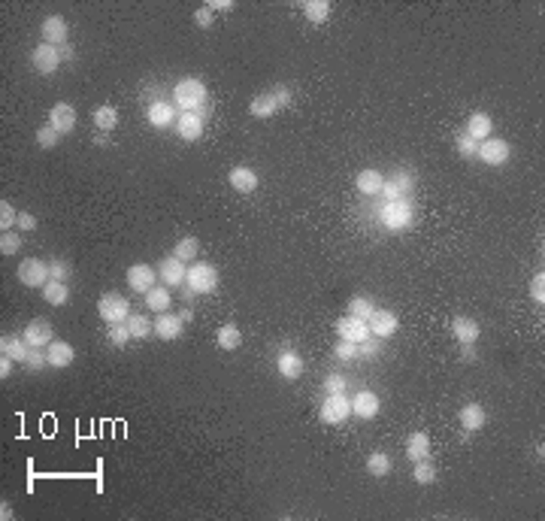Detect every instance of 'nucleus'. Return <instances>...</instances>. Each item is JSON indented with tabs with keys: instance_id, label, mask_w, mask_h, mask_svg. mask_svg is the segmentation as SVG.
<instances>
[{
	"instance_id": "31",
	"label": "nucleus",
	"mask_w": 545,
	"mask_h": 521,
	"mask_svg": "<svg viewBox=\"0 0 545 521\" xmlns=\"http://www.w3.org/2000/svg\"><path fill=\"white\" fill-rule=\"evenodd\" d=\"M491 127H494V125H491V116H488V112H473V116L467 118V134H470L476 143L488 140V137H491Z\"/></svg>"
},
{
	"instance_id": "19",
	"label": "nucleus",
	"mask_w": 545,
	"mask_h": 521,
	"mask_svg": "<svg viewBox=\"0 0 545 521\" xmlns=\"http://www.w3.org/2000/svg\"><path fill=\"white\" fill-rule=\"evenodd\" d=\"M452 334H454V340H458L461 345H476L479 343V321H473L467 316H458L452 321Z\"/></svg>"
},
{
	"instance_id": "42",
	"label": "nucleus",
	"mask_w": 545,
	"mask_h": 521,
	"mask_svg": "<svg viewBox=\"0 0 545 521\" xmlns=\"http://www.w3.org/2000/svg\"><path fill=\"white\" fill-rule=\"evenodd\" d=\"M58 143H61V134L52 125H43L37 130V146H40V149H55Z\"/></svg>"
},
{
	"instance_id": "56",
	"label": "nucleus",
	"mask_w": 545,
	"mask_h": 521,
	"mask_svg": "<svg viewBox=\"0 0 545 521\" xmlns=\"http://www.w3.org/2000/svg\"><path fill=\"white\" fill-rule=\"evenodd\" d=\"M13 376V358H6V355H0V379H10Z\"/></svg>"
},
{
	"instance_id": "2",
	"label": "nucleus",
	"mask_w": 545,
	"mask_h": 521,
	"mask_svg": "<svg viewBox=\"0 0 545 521\" xmlns=\"http://www.w3.org/2000/svg\"><path fill=\"white\" fill-rule=\"evenodd\" d=\"M412 219H415V206L409 201H388L379 210V221H382V228H388V231L409 228Z\"/></svg>"
},
{
	"instance_id": "58",
	"label": "nucleus",
	"mask_w": 545,
	"mask_h": 521,
	"mask_svg": "<svg viewBox=\"0 0 545 521\" xmlns=\"http://www.w3.org/2000/svg\"><path fill=\"white\" fill-rule=\"evenodd\" d=\"M463 361H476V345H461Z\"/></svg>"
},
{
	"instance_id": "47",
	"label": "nucleus",
	"mask_w": 545,
	"mask_h": 521,
	"mask_svg": "<svg viewBox=\"0 0 545 521\" xmlns=\"http://www.w3.org/2000/svg\"><path fill=\"white\" fill-rule=\"evenodd\" d=\"M530 300L536 303V306H542V303H545V273L542 270L530 279Z\"/></svg>"
},
{
	"instance_id": "40",
	"label": "nucleus",
	"mask_w": 545,
	"mask_h": 521,
	"mask_svg": "<svg viewBox=\"0 0 545 521\" xmlns=\"http://www.w3.org/2000/svg\"><path fill=\"white\" fill-rule=\"evenodd\" d=\"M376 312V306L367 297H351L348 300V316H355V318H364V321H370V316Z\"/></svg>"
},
{
	"instance_id": "1",
	"label": "nucleus",
	"mask_w": 545,
	"mask_h": 521,
	"mask_svg": "<svg viewBox=\"0 0 545 521\" xmlns=\"http://www.w3.org/2000/svg\"><path fill=\"white\" fill-rule=\"evenodd\" d=\"M173 100H176V107H179V109H185V112H197V109L206 103V85L200 82V79H194V76H188V79L176 82V88H173Z\"/></svg>"
},
{
	"instance_id": "12",
	"label": "nucleus",
	"mask_w": 545,
	"mask_h": 521,
	"mask_svg": "<svg viewBox=\"0 0 545 521\" xmlns=\"http://www.w3.org/2000/svg\"><path fill=\"white\" fill-rule=\"evenodd\" d=\"M337 334L339 340H348V343H364L370 336V325L364 318H355V316H346L337 321Z\"/></svg>"
},
{
	"instance_id": "51",
	"label": "nucleus",
	"mask_w": 545,
	"mask_h": 521,
	"mask_svg": "<svg viewBox=\"0 0 545 521\" xmlns=\"http://www.w3.org/2000/svg\"><path fill=\"white\" fill-rule=\"evenodd\" d=\"M194 24H197V28H213V24H215V13L204 3V6H200V10L194 13Z\"/></svg>"
},
{
	"instance_id": "37",
	"label": "nucleus",
	"mask_w": 545,
	"mask_h": 521,
	"mask_svg": "<svg viewBox=\"0 0 545 521\" xmlns=\"http://www.w3.org/2000/svg\"><path fill=\"white\" fill-rule=\"evenodd\" d=\"M367 470H370V476H388L391 473V458L385 455V451H373L370 458H367Z\"/></svg>"
},
{
	"instance_id": "18",
	"label": "nucleus",
	"mask_w": 545,
	"mask_h": 521,
	"mask_svg": "<svg viewBox=\"0 0 545 521\" xmlns=\"http://www.w3.org/2000/svg\"><path fill=\"white\" fill-rule=\"evenodd\" d=\"M458 419H461V428H463V430H467V433H476V430L485 428L488 412H485V406H482V403H467V406H461Z\"/></svg>"
},
{
	"instance_id": "44",
	"label": "nucleus",
	"mask_w": 545,
	"mask_h": 521,
	"mask_svg": "<svg viewBox=\"0 0 545 521\" xmlns=\"http://www.w3.org/2000/svg\"><path fill=\"white\" fill-rule=\"evenodd\" d=\"M454 146H458V152L463 155V158H473V155L479 152V143L473 140V137L467 134V130H461V134L454 137Z\"/></svg>"
},
{
	"instance_id": "52",
	"label": "nucleus",
	"mask_w": 545,
	"mask_h": 521,
	"mask_svg": "<svg viewBox=\"0 0 545 521\" xmlns=\"http://www.w3.org/2000/svg\"><path fill=\"white\" fill-rule=\"evenodd\" d=\"M272 94H276V100H279V109H285V107H291V100H294V94L288 85H272L270 88Z\"/></svg>"
},
{
	"instance_id": "4",
	"label": "nucleus",
	"mask_w": 545,
	"mask_h": 521,
	"mask_svg": "<svg viewBox=\"0 0 545 521\" xmlns=\"http://www.w3.org/2000/svg\"><path fill=\"white\" fill-rule=\"evenodd\" d=\"M130 303L121 297V294L116 291H109V294H103V297L98 300V312H100V318L107 321V325H125L128 316H130Z\"/></svg>"
},
{
	"instance_id": "3",
	"label": "nucleus",
	"mask_w": 545,
	"mask_h": 521,
	"mask_svg": "<svg viewBox=\"0 0 545 521\" xmlns=\"http://www.w3.org/2000/svg\"><path fill=\"white\" fill-rule=\"evenodd\" d=\"M185 282H188V291L191 294H209V291H215V285H218V270H215L213 264H204V260H197V264L188 267Z\"/></svg>"
},
{
	"instance_id": "8",
	"label": "nucleus",
	"mask_w": 545,
	"mask_h": 521,
	"mask_svg": "<svg viewBox=\"0 0 545 521\" xmlns=\"http://www.w3.org/2000/svg\"><path fill=\"white\" fill-rule=\"evenodd\" d=\"M31 61H33V70L37 73H43V76H49V73H55L58 67H61V49L58 46H49V42H40L37 49H33V55H31Z\"/></svg>"
},
{
	"instance_id": "55",
	"label": "nucleus",
	"mask_w": 545,
	"mask_h": 521,
	"mask_svg": "<svg viewBox=\"0 0 545 521\" xmlns=\"http://www.w3.org/2000/svg\"><path fill=\"white\" fill-rule=\"evenodd\" d=\"M206 6H209V10H213V13H231L236 3H233V0H209Z\"/></svg>"
},
{
	"instance_id": "25",
	"label": "nucleus",
	"mask_w": 545,
	"mask_h": 521,
	"mask_svg": "<svg viewBox=\"0 0 545 521\" xmlns=\"http://www.w3.org/2000/svg\"><path fill=\"white\" fill-rule=\"evenodd\" d=\"M40 291H43V300H46L49 306H64V303L70 300V285L58 282V279H49Z\"/></svg>"
},
{
	"instance_id": "38",
	"label": "nucleus",
	"mask_w": 545,
	"mask_h": 521,
	"mask_svg": "<svg viewBox=\"0 0 545 521\" xmlns=\"http://www.w3.org/2000/svg\"><path fill=\"white\" fill-rule=\"evenodd\" d=\"M94 125L100 130H112L118 125V109L116 107H98L94 109Z\"/></svg>"
},
{
	"instance_id": "24",
	"label": "nucleus",
	"mask_w": 545,
	"mask_h": 521,
	"mask_svg": "<svg viewBox=\"0 0 545 521\" xmlns=\"http://www.w3.org/2000/svg\"><path fill=\"white\" fill-rule=\"evenodd\" d=\"M176 121V107L173 103H164V100H158V103H152L148 107V125L152 127H170Z\"/></svg>"
},
{
	"instance_id": "17",
	"label": "nucleus",
	"mask_w": 545,
	"mask_h": 521,
	"mask_svg": "<svg viewBox=\"0 0 545 521\" xmlns=\"http://www.w3.org/2000/svg\"><path fill=\"white\" fill-rule=\"evenodd\" d=\"M49 125L55 127L61 137L70 134V130L76 127V109L70 107V103H55V107H52V112H49Z\"/></svg>"
},
{
	"instance_id": "22",
	"label": "nucleus",
	"mask_w": 545,
	"mask_h": 521,
	"mask_svg": "<svg viewBox=\"0 0 545 521\" xmlns=\"http://www.w3.org/2000/svg\"><path fill=\"white\" fill-rule=\"evenodd\" d=\"M227 182H231V188L240 191V194H252V191L258 188V173H254L252 167H233Z\"/></svg>"
},
{
	"instance_id": "59",
	"label": "nucleus",
	"mask_w": 545,
	"mask_h": 521,
	"mask_svg": "<svg viewBox=\"0 0 545 521\" xmlns=\"http://www.w3.org/2000/svg\"><path fill=\"white\" fill-rule=\"evenodd\" d=\"M61 58H73V49H70V46H61Z\"/></svg>"
},
{
	"instance_id": "16",
	"label": "nucleus",
	"mask_w": 545,
	"mask_h": 521,
	"mask_svg": "<svg viewBox=\"0 0 545 521\" xmlns=\"http://www.w3.org/2000/svg\"><path fill=\"white\" fill-rule=\"evenodd\" d=\"M158 276L164 279V285H182L188 276V267H185V260H179L176 255H167L161 260V267H158Z\"/></svg>"
},
{
	"instance_id": "49",
	"label": "nucleus",
	"mask_w": 545,
	"mask_h": 521,
	"mask_svg": "<svg viewBox=\"0 0 545 521\" xmlns=\"http://www.w3.org/2000/svg\"><path fill=\"white\" fill-rule=\"evenodd\" d=\"M346 376H339V373H330L328 379H324V391H328V394H346Z\"/></svg>"
},
{
	"instance_id": "5",
	"label": "nucleus",
	"mask_w": 545,
	"mask_h": 521,
	"mask_svg": "<svg viewBox=\"0 0 545 521\" xmlns=\"http://www.w3.org/2000/svg\"><path fill=\"white\" fill-rule=\"evenodd\" d=\"M19 282L22 285H28V288H43L49 279H52V273H49V264L46 260H40V258H28V260H22L19 264Z\"/></svg>"
},
{
	"instance_id": "20",
	"label": "nucleus",
	"mask_w": 545,
	"mask_h": 521,
	"mask_svg": "<svg viewBox=\"0 0 545 521\" xmlns=\"http://www.w3.org/2000/svg\"><path fill=\"white\" fill-rule=\"evenodd\" d=\"M351 415H358V419L370 421L379 415V397L373 394V391H360V394L351 401Z\"/></svg>"
},
{
	"instance_id": "54",
	"label": "nucleus",
	"mask_w": 545,
	"mask_h": 521,
	"mask_svg": "<svg viewBox=\"0 0 545 521\" xmlns=\"http://www.w3.org/2000/svg\"><path fill=\"white\" fill-rule=\"evenodd\" d=\"M19 231H37V215L33 212H19V224H15Z\"/></svg>"
},
{
	"instance_id": "27",
	"label": "nucleus",
	"mask_w": 545,
	"mask_h": 521,
	"mask_svg": "<svg viewBox=\"0 0 545 521\" xmlns=\"http://www.w3.org/2000/svg\"><path fill=\"white\" fill-rule=\"evenodd\" d=\"M146 297V306L152 309V312H167L173 306V294H170V285H155L148 294H143Z\"/></svg>"
},
{
	"instance_id": "60",
	"label": "nucleus",
	"mask_w": 545,
	"mask_h": 521,
	"mask_svg": "<svg viewBox=\"0 0 545 521\" xmlns=\"http://www.w3.org/2000/svg\"><path fill=\"white\" fill-rule=\"evenodd\" d=\"M191 316H194L191 309H182V312H179V318H182V321H191Z\"/></svg>"
},
{
	"instance_id": "33",
	"label": "nucleus",
	"mask_w": 545,
	"mask_h": 521,
	"mask_svg": "<svg viewBox=\"0 0 545 521\" xmlns=\"http://www.w3.org/2000/svg\"><path fill=\"white\" fill-rule=\"evenodd\" d=\"M128 331L134 340H146V336H152L155 331V325H152V318L143 316V312H130L128 316Z\"/></svg>"
},
{
	"instance_id": "28",
	"label": "nucleus",
	"mask_w": 545,
	"mask_h": 521,
	"mask_svg": "<svg viewBox=\"0 0 545 521\" xmlns=\"http://www.w3.org/2000/svg\"><path fill=\"white\" fill-rule=\"evenodd\" d=\"M0 355H6V358H13V361H28L31 345L24 343V336H3V340H0Z\"/></svg>"
},
{
	"instance_id": "26",
	"label": "nucleus",
	"mask_w": 545,
	"mask_h": 521,
	"mask_svg": "<svg viewBox=\"0 0 545 521\" xmlns=\"http://www.w3.org/2000/svg\"><path fill=\"white\" fill-rule=\"evenodd\" d=\"M430 455V437L424 430H415V433H409V440H406V458L412 464L421 461V458H427Z\"/></svg>"
},
{
	"instance_id": "15",
	"label": "nucleus",
	"mask_w": 545,
	"mask_h": 521,
	"mask_svg": "<svg viewBox=\"0 0 545 521\" xmlns=\"http://www.w3.org/2000/svg\"><path fill=\"white\" fill-rule=\"evenodd\" d=\"M176 130H179V137L188 143L200 140V137H204V116H200V112H182V116L176 118Z\"/></svg>"
},
{
	"instance_id": "13",
	"label": "nucleus",
	"mask_w": 545,
	"mask_h": 521,
	"mask_svg": "<svg viewBox=\"0 0 545 521\" xmlns=\"http://www.w3.org/2000/svg\"><path fill=\"white\" fill-rule=\"evenodd\" d=\"M367 325H370V334H373V336H379V340H388V336L397 334L400 321H397V316H394V312H388V309H376Z\"/></svg>"
},
{
	"instance_id": "11",
	"label": "nucleus",
	"mask_w": 545,
	"mask_h": 521,
	"mask_svg": "<svg viewBox=\"0 0 545 521\" xmlns=\"http://www.w3.org/2000/svg\"><path fill=\"white\" fill-rule=\"evenodd\" d=\"M43 40L49 42V46H67V37H70V28H67V22H64V15H46L43 19Z\"/></svg>"
},
{
	"instance_id": "48",
	"label": "nucleus",
	"mask_w": 545,
	"mask_h": 521,
	"mask_svg": "<svg viewBox=\"0 0 545 521\" xmlns=\"http://www.w3.org/2000/svg\"><path fill=\"white\" fill-rule=\"evenodd\" d=\"M379 352H382L379 336H376V340H370V336H367L364 343H358V358H376Z\"/></svg>"
},
{
	"instance_id": "23",
	"label": "nucleus",
	"mask_w": 545,
	"mask_h": 521,
	"mask_svg": "<svg viewBox=\"0 0 545 521\" xmlns=\"http://www.w3.org/2000/svg\"><path fill=\"white\" fill-rule=\"evenodd\" d=\"M46 358H49V367H55V370H64L73 364L76 358V352H73V345L64 343V340H55L49 345V352H46Z\"/></svg>"
},
{
	"instance_id": "50",
	"label": "nucleus",
	"mask_w": 545,
	"mask_h": 521,
	"mask_svg": "<svg viewBox=\"0 0 545 521\" xmlns=\"http://www.w3.org/2000/svg\"><path fill=\"white\" fill-rule=\"evenodd\" d=\"M333 355H337L339 361H351V358H358V343L339 340V343H337V349H333Z\"/></svg>"
},
{
	"instance_id": "57",
	"label": "nucleus",
	"mask_w": 545,
	"mask_h": 521,
	"mask_svg": "<svg viewBox=\"0 0 545 521\" xmlns=\"http://www.w3.org/2000/svg\"><path fill=\"white\" fill-rule=\"evenodd\" d=\"M0 518H3V521H10V518H15V512H13V506H10V503H0Z\"/></svg>"
},
{
	"instance_id": "45",
	"label": "nucleus",
	"mask_w": 545,
	"mask_h": 521,
	"mask_svg": "<svg viewBox=\"0 0 545 521\" xmlns=\"http://www.w3.org/2000/svg\"><path fill=\"white\" fill-rule=\"evenodd\" d=\"M128 340H134L130 331H128V321H125V325H109V343L116 345V349H125Z\"/></svg>"
},
{
	"instance_id": "46",
	"label": "nucleus",
	"mask_w": 545,
	"mask_h": 521,
	"mask_svg": "<svg viewBox=\"0 0 545 521\" xmlns=\"http://www.w3.org/2000/svg\"><path fill=\"white\" fill-rule=\"evenodd\" d=\"M0 251L3 255H19L22 251V237L15 231H6L3 237H0Z\"/></svg>"
},
{
	"instance_id": "10",
	"label": "nucleus",
	"mask_w": 545,
	"mask_h": 521,
	"mask_svg": "<svg viewBox=\"0 0 545 521\" xmlns=\"http://www.w3.org/2000/svg\"><path fill=\"white\" fill-rule=\"evenodd\" d=\"M155 279H158V270H152V264H134V267H128V285H130V291L148 294V291L155 288Z\"/></svg>"
},
{
	"instance_id": "34",
	"label": "nucleus",
	"mask_w": 545,
	"mask_h": 521,
	"mask_svg": "<svg viewBox=\"0 0 545 521\" xmlns=\"http://www.w3.org/2000/svg\"><path fill=\"white\" fill-rule=\"evenodd\" d=\"M409 188H412V179L406 173H397V176L382 185V194H385V201H403V191H409Z\"/></svg>"
},
{
	"instance_id": "7",
	"label": "nucleus",
	"mask_w": 545,
	"mask_h": 521,
	"mask_svg": "<svg viewBox=\"0 0 545 521\" xmlns=\"http://www.w3.org/2000/svg\"><path fill=\"white\" fill-rule=\"evenodd\" d=\"M351 415V401L346 394H328L321 403V421L324 424H342Z\"/></svg>"
},
{
	"instance_id": "36",
	"label": "nucleus",
	"mask_w": 545,
	"mask_h": 521,
	"mask_svg": "<svg viewBox=\"0 0 545 521\" xmlns=\"http://www.w3.org/2000/svg\"><path fill=\"white\" fill-rule=\"evenodd\" d=\"M173 255L179 258V260H194V258L200 255V242H197V237H182L179 242H176Z\"/></svg>"
},
{
	"instance_id": "29",
	"label": "nucleus",
	"mask_w": 545,
	"mask_h": 521,
	"mask_svg": "<svg viewBox=\"0 0 545 521\" xmlns=\"http://www.w3.org/2000/svg\"><path fill=\"white\" fill-rule=\"evenodd\" d=\"M215 343H218V349H224V352H236L243 345V331L236 325H222L215 331Z\"/></svg>"
},
{
	"instance_id": "41",
	"label": "nucleus",
	"mask_w": 545,
	"mask_h": 521,
	"mask_svg": "<svg viewBox=\"0 0 545 521\" xmlns=\"http://www.w3.org/2000/svg\"><path fill=\"white\" fill-rule=\"evenodd\" d=\"M15 224H19V212H15V206L13 203H6V201H0V231H13Z\"/></svg>"
},
{
	"instance_id": "6",
	"label": "nucleus",
	"mask_w": 545,
	"mask_h": 521,
	"mask_svg": "<svg viewBox=\"0 0 545 521\" xmlns=\"http://www.w3.org/2000/svg\"><path fill=\"white\" fill-rule=\"evenodd\" d=\"M476 155L485 164H491V167H503V164L509 161V155H512V146H509L506 140H500V137H488V140L479 143Z\"/></svg>"
},
{
	"instance_id": "35",
	"label": "nucleus",
	"mask_w": 545,
	"mask_h": 521,
	"mask_svg": "<svg viewBox=\"0 0 545 521\" xmlns=\"http://www.w3.org/2000/svg\"><path fill=\"white\" fill-rule=\"evenodd\" d=\"M303 15L312 24H324V22H328V15H330V3H328V0H306Z\"/></svg>"
},
{
	"instance_id": "30",
	"label": "nucleus",
	"mask_w": 545,
	"mask_h": 521,
	"mask_svg": "<svg viewBox=\"0 0 545 521\" xmlns=\"http://www.w3.org/2000/svg\"><path fill=\"white\" fill-rule=\"evenodd\" d=\"M276 370L282 373L285 379H300L303 376V361H300V355L297 352H282L276 358Z\"/></svg>"
},
{
	"instance_id": "53",
	"label": "nucleus",
	"mask_w": 545,
	"mask_h": 521,
	"mask_svg": "<svg viewBox=\"0 0 545 521\" xmlns=\"http://www.w3.org/2000/svg\"><path fill=\"white\" fill-rule=\"evenodd\" d=\"M24 364H28L31 370H43V367H49V358L40 349H31V355H28V361H24Z\"/></svg>"
},
{
	"instance_id": "43",
	"label": "nucleus",
	"mask_w": 545,
	"mask_h": 521,
	"mask_svg": "<svg viewBox=\"0 0 545 521\" xmlns=\"http://www.w3.org/2000/svg\"><path fill=\"white\" fill-rule=\"evenodd\" d=\"M49 273H52V279L67 282V279H70V273H73V267H70V260H67V258H52Z\"/></svg>"
},
{
	"instance_id": "39",
	"label": "nucleus",
	"mask_w": 545,
	"mask_h": 521,
	"mask_svg": "<svg viewBox=\"0 0 545 521\" xmlns=\"http://www.w3.org/2000/svg\"><path fill=\"white\" fill-rule=\"evenodd\" d=\"M412 479H415L418 485H433L436 482V467L427 461V458H421V461H415V470H412Z\"/></svg>"
},
{
	"instance_id": "21",
	"label": "nucleus",
	"mask_w": 545,
	"mask_h": 521,
	"mask_svg": "<svg viewBox=\"0 0 545 521\" xmlns=\"http://www.w3.org/2000/svg\"><path fill=\"white\" fill-rule=\"evenodd\" d=\"M382 185H385V176H382L379 170H360L358 179H355V188H358L364 197L382 194Z\"/></svg>"
},
{
	"instance_id": "9",
	"label": "nucleus",
	"mask_w": 545,
	"mask_h": 521,
	"mask_svg": "<svg viewBox=\"0 0 545 521\" xmlns=\"http://www.w3.org/2000/svg\"><path fill=\"white\" fill-rule=\"evenodd\" d=\"M24 343L31 345V349H49L52 343H55V331H52V325L46 318H33L28 327H24Z\"/></svg>"
},
{
	"instance_id": "32",
	"label": "nucleus",
	"mask_w": 545,
	"mask_h": 521,
	"mask_svg": "<svg viewBox=\"0 0 545 521\" xmlns=\"http://www.w3.org/2000/svg\"><path fill=\"white\" fill-rule=\"evenodd\" d=\"M276 112H279V100H276L272 91H263L252 100V116L254 118H270V116H276Z\"/></svg>"
},
{
	"instance_id": "14",
	"label": "nucleus",
	"mask_w": 545,
	"mask_h": 521,
	"mask_svg": "<svg viewBox=\"0 0 545 521\" xmlns=\"http://www.w3.org/2000/svg\"><path fill=\"white\" fill-rule=\"evenodd\" d=\"M182 327H185V321L179 316H173V312H158L155 318V336H161V340H179L182 336Z\"/></svg>"
}]
</instances>
